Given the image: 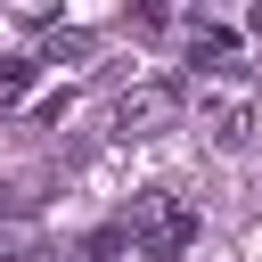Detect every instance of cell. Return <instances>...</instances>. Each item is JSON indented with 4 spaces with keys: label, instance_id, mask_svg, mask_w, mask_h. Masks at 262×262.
Segmentation results:
<instances>
[{
    "label": "cell",
    "instance_id": "6da1fadb",
    "mask_svg": "<svg viewBox=\"0 0 262 262\" xmlns=\"http://www.w3.org/2000/svg\"><path fill=\"white\" fill-rule=\"evenodd\" d=\"M172 106H180V90H172V82H139V90L115 106V131H123V139H156V131L172 123Z\"/></svg>",
    "mask_w": 262,
    "mask_h": 262
},
{
    "label": "cell",
    "instance_id": "7a4b0ae2",
    "mask_svg": "<svg viewBox=\"0 0 262 262\" xmlns=\"http://www.w3.org/2000/svg\"><path fill=\"white\" fill-rule=\"evenodd\" d=\"M25 82H33V57H8V66H0V106H16Z\"/></svg>",
    "mask_w": 262,
    "mask_h": 262
}]
</instances>
